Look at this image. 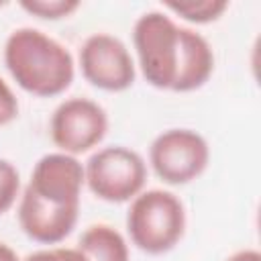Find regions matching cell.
Segmentation results:
<instances>
[{
  "label": "cell",
  "instance_id": "cell-1",
  "mask_svg": "<svg viewBox=\"0 0 261 261\" xmlns=\"http://www.w3.org/2000/svg\"><path fill=\"white\" fill-rule=\"evenodd\" d=\"M4 65L18 88L39 98L63 94L73 77L75 63L65 45L47 33L20 27L4 43Z\"/></svg>",
  "mask_w": 261,
  "mask_h": 261
},
{
  "label": "cell",
  "instance_id": "cell-2",
  "mask_svg": "<svg viewBox=\"0 0 261 261\" xmlns=\"http://www.w3.org/2000/svg\"><path fill=\"white\" fill-rule=\"evenodd\" d=\"M130 243L147 255H165L184 239V202L167 190H143L126 212Z\"/></svg>",
  "mask_w": 261,
  "mask_h": 261
},
{
  "label": "cell",
  "instance_id": "cell-3",
  "mask_svg": "<svg viewBox=\"0 0 261 261\" xmlns=\"http://www.w3.org/2000/svg\"><path fill=\"white\" fill-rule=\"evenodd\" d=\"M184 27L161 10L141 14L133 27V47L145 82L157 90L173 92L181 61Z\"/></svg>",
  "mask_w": 261,
  "mask_h": 261
},
{
  "label": "cell",
  "instance_id": "cell-4",
  "mask_svg": "<svg viewBox=\"0 0 261 261\" xmlns=\"http://www.w3.org/2000/svg\"><path fill=\"white\" fill-rule=\"evenodd\" d=\"M88 190L102 202L122 204L139 196L147 181L145 159L124 145L102 147L84 165Z\"/></svg>",
  "mask_w": 261,
  "mask_h": 261
},
{
  "label": "cell",
  "instance_id": "cell-5",
  "mask_svg": "<svg viewBox=\"0 0 261 261\" xmlns=\"http://www.w3.org/2000/svg\"><path fill=\"white\" fill-rule=\"evenodd\" d=\"M210 161L208 141L192 128H167L149 147V165L167 186H186L198 179Z\"/></svg>",
  "mask_w": 261,
  "mask_h": 261
},
{
  "label": "cell",
  "instance_id": "cell-6",
  "mask_svg": "<svg viewBox=\"0 0 261 261\" xmlns=\"http://www.w3.org/2000/svg\"><path fill=\"white\" fill-rule=\"evenodd\" d=\"M108 133L106 110L90 98H67L51 114L49 135L53 145L67 155H84L98 147Z\"/></svg>",
  "mask_w": 261,
  "mask_h": 261
},
{
  "label": "cell",
  "instance_id": "cell-7",
  "mask_svg": "<svg viewBox=\"0 0 261 261\" xmlns=\"http://www.w3.org/2000/svg\"><path fill=\"white\" fill-rule=\"evenodd\" d=\"M84 80L102 92H124L135 84L137 65L128 47L110 33H94L80 47Z\"/></svg>",
  "mask_w": 261,
  "mask_h": 261
},
{
  "label": "cell",
  "instance_id": "cell-8",
  "mask_svg": "<svg viewBox=\"0 0 261 261\" xmlns=\"http://www.w3.org/2000/svg\"><path fill=\"white\" fill-rule=\"evenodd\" d=\"M80 204L49 202L29 188L18 198V224L20 230L39 245H59L77 224Z\"/></svg>",
  "mask_w": 261,
  "mask_h": 261
},
{
  "label": "cell",
  "instance_id": "cell-9",
  "mask_svg": "<svg viewBox=\"0 0 261 261\" xmlns=\"http://www.w3.org/2000/svg\"><path fill=\"white\" fill-rule=\"evenodd\" d=\"M84 186V163L61 151L43 155L35 163L27 184L31 192L57 204H80Z\"/></svg>",
  "mask_w": 261,
  "mask_h": 261
},
{
  "label": "cell",
  "instance_id": "cell-10",
  "mask_svg": "<svg viewBox=\"0 0 261 261\" xmlns=\"http://www.w3.org/2000/svg\"><path fill=\"white\" fill-rule=\"evenodd\" d=\"M212 71H214V51L210 43L198 31L184 27L181 61L173 92H194L202 88L210 80Z\"/></svg>",
  "mask_w": 261,
  "mask_h": 261
},
{
  "label": "cell",
  "instance_id": "cell-11",
  "mask_svg": "<svg viewBox=\"0 0 261 261\" xmlns=\"http://www.w3.org/2000/svg\"><path fill=\"white\" fill-rule=\"evenodd\" d=\"M86 261H130L126 239L110 224L88 226L75 247Z\"/></svg>",
  "mask_w": 261,
  "mask_h": 261
},
{
  "label": "cell",
  "instance_id": "cell-12",
  "mask_svg": "<svg viewBox=\"0 0 261 261\" xmlns=\"http://www.w3.org/2000/svg\"><path fill=\"white\" fill-rule=\"evenodd\" d=\"M163 6L192 24H210L228 10L226 0H167Z\"/></svg>",
  "mask_w": 261,
  "mask_h": 261
},
{
  "label": "cell",
  "instance_id": "cell-13",
  "mask_svg": "<svg viewBox=\"0 0 261 261\" xmlns=\"http://www.w3.org/2000/svg\"><path fill=\"white\" fill-rule=\"evenodd\" d=\"M20 8L43 20H61L71 16L77 8V0H22Z\"/></svg>",
  "mask_w": 261,
  "mask_h": 261
},
{
  "label": "cell",
  "instance_id": "cell-14",
  "mask_svg": "<svg viewBox=\"0 0 261 261\" xmlns=\"http://www.w3.org/2000/svg\"><path fill=\"white\" fill-rule=\"evenodd\" d=\"M18 198H20L18 169L10 161L0 159V216L6 214L16 204Z\"/></svg>",
  "mask_w": 261,
  "mask_h": 261
},
{
  "label": "cell",
  "instance_id": "cell-15",
  "mask_svg": "<svg viewBox=\"0 0 261 261\" xmlns=\"http://www.w3.org/2000/svg\"><path fill=\"white\" fill-rule=\"evenodd\" d=\"M20 261H86L84 255L77 249L69 247H49V249H39L22 257Z\"/></svg>",
  "mask_w": 261,
  "mask_h": 261
},
{
  "label": "cell",
  "instance_id": "cell-16",
  "mask_svg": "<svg viewBox=\"0 0 261 261\" xmlns=\"http://www.w3.org/2000/svg\"><path fill=\"white\" fill-rule=\"evenodd\" d=\"M16 116H18V98L8 86V82L0 77V126L10 124Z\"/></svg>",
  "mask_w": 261,
  "mask_h": 261
},
{
  "label": "cell",
  "instance_id": "cell-17",
  "mask_svg": "<svg viewBox=\"0 0 261 261\" xmlns=\"http://www.w3.org/2000/svg\"><path fill=\"white\" fill-rule=\"evenodd\" d=\"M224 261H261V253L257 249H241L230 257H226Z\"/></svg>",
  "mask_w": 261,
  "mask_h": 261
},
{
  "label": "cell",
  "instance_id": "cell-18",
  "mask_svg": "<svg viewBox=\"0 0 261 261\" xmlns=\"http://www.w3.org/2000/svg\"><path fill=\"white\" fill-rule=\"evenodd\" d=\"M0 261H20V257L16 255V251L12 247H8L6 243L0 241Z\"/></svg>",
  "mask_w": 261,
  "mask_h": 261
}]
</instances>
